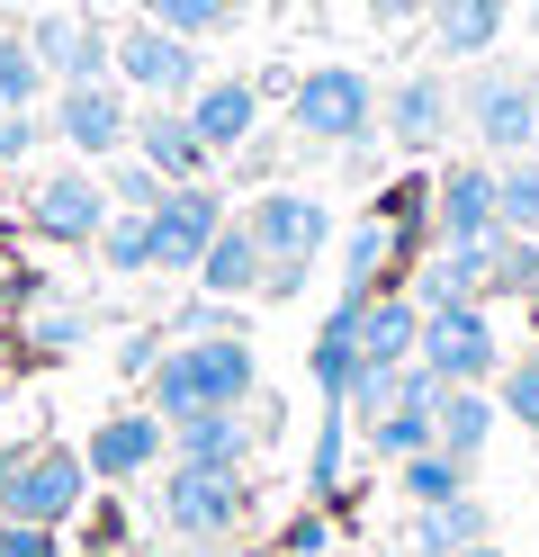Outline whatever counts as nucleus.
Returning <instances> with one entry per match:
<instances>
[{
    "mask_svg": "<svg viewBox=\"0 0 539 557\" xmlns=\"http://www.w3.org/2000/svg\"><path fill=\"white\" fill-rule=\"evenodd\" d=\"M261 387V360H252L243 333H198V342H162V360L144 369V405L162 423H189V413H234Z\"/></svg>",
    "mask_w": 539,
    "mask_h": 557,
    "instance_id": "obj_1",
    "label": "nucleus"
},
{
    "mask_svg": "<svg viewBox=\"0 0 539 557\" xmlns=\"http://www.w3.org/2000/svg\"><path fill=\"white\" fill-rule=\"evenodd\" d=\"M287 135L323 145V153H359L378 135V82L359 63H315V73H297V90H287Z\"/></svg>",
    "mask_w": 539,
    "mask_h": 557,
    "instance_id": "obj_2",
    "label": "nucleus"
},
{
    "mask_svg": "<svg viewBox=\"0 0 539 557\" xmlns=\"http://www.w3.org/2000/svg\"><path fill=\"white\" fill-rule=\"evenodd\" d=\"M154 512H162V531H171L180 548L243 540V521H252V476H243V468H189V459H171Z\"/></svg>",
    "mask_w": 539,
    "mask_h": 557,
    "instance_id": "obj_3",
    "label": "nucleus"
},
{
    "mask_svg": "<svg viewBox=\"0 0 539 557\" xmlns=\"http://www.w3.org/2000/svg\"><path fill=\"white\" fill-rule=\"evenodd\" d=\"M108 82H118L135 109H180L207 73H198V46L189 37H171V27H154V18H135V27H108Z\"/></svg>",
    "mask_w": 539,
    "mask_h": 557,
    "instance_id": "obj_4",
    "label": "nucleus"
},
{
    "mask_svg": "<svg viewBox=\"0 0 539 557\" xmlns=\"http://www.w3.org/2000/svg\"><path fill=\"white\" fill-rule=\"evenodd\" d=\"M458 126L477 135L494 162L530 153L539 145V82L522 73V63H477V82L458 90Z\"/></svg>",
    "mask_w": 539,
    "mask_h": 557,
    "instance_id": "obj_5",
    "label": "nucleus"
},
{
    "mask_svg": "<svg viewBox=\"0 0 539 557\" xmlns=\"http://www.w3.org/2000/svg\"><path fill=\"white\" fill-rule=\"evenodd\" d=\"M414 360L441 377V387H486V377H503V333H494L486 306H422Z\"/></svg>",
    "mask_w": 539,
    "mask_h": 557,
    "instance_id": "obj_6",
    "label": "nucleus"
},
{
    "mask_svg": "<svg viewBox=\"0 0 539 557\" xmlns=\"http://www.w3.org/2000/svg\"><path fill=\"white\" fill-rule=\"evenodd\" d=\"M108 181H99V162H63V171H46V181L27 189V225L46 234V243H63V252H90V243L108 234Z\"/></svg>",
    "mask_w": 539,
    "mask_h": 557,
    "instance_id": "obj_7",
    "label": "nucleus"
},
{
    "mask_svg": "<svg viewBox=\"0 0 539 557\" xmlns=\"http://www.w3.org/2000/svg\"><path fill=\"white\" fill-rule=\"evenodd\" d=\"M46 126L72 145V162H118L135 145V99L118 82H63L46 99Z\"/></svg>",
    "mask_w": 539,
    "mask_h": 557,
    "instance_id": "obj_8",
    "label": "nucleus"
},
{
    "mask_svg": "<svg viewBox=\"0 0 539 557\" xmlns=\"http://www.w3.org/2000/svg\"><path fill=\"white\" fill-rule=\"evenodd\" d=\"M90 504V468L82 449H54V441H27V468L10 485V504H0V521H36V531H63L72 512Z\"/></svg>",
    "mask_w": 539,
    "mask_h": 557,
    "instance_id": "obj_9",
    "label": "nucleus"
},
{
    "mask_svg": "<svg viewBox=\"0 0 539 557\" xmlns=\"http://www.w3.org/2000/svg\"><path fill=\"white\" fill-rule=\"evenodd\" d=\"M243 234L261 243V261H323V243H333V207L315 189H261L243 207Z\"/></svg>",
    "mask_w": 539,
    "mask_h": 557,
    "instance_id": "obj_10",
    "label": "nucleus"
},
{
    "mask_svg": "<svg viewBox=\"0 0 539 557\" xmlns=\"http://www.w3.org/2000/svg\"><path fill=\"white\" fill-rule=\"evenodd\" d=\"M171 459V423L154 405H118V413H99L90 423V449H82V468L99 485H135V476H154Z\"/></svg>",
    "mask_w": 539,
    "mask_h": 557,
    "instance_id": "obj_11",
    "label": "nucleus"
},
{
    "mask_svg": "<svg viewBox=\"0 0 539 557\" xmlns=\"http://www.w3.org/2000/svg\"><path fill=\"white\" fill-rule=\"evenodd\" d=\"M144 225H154V270H198V252L225 234V198L216 181H171Z\"/></svg>",
    "mask_w": 539,
    "mask_h": 557,
    "instance_id": "obj_12",
    "label": "nucleus"
},
{
    "mask_svg": "<svg viewBox=\"0 0 539 557\" xmlns=\"http://www.w3.org/2000/svg\"><path fill=\"white\" fill-rule=\"evenodd\" d=\"M378 126H387L395 153H441L450 126H458V90L441 73H405V82L378 99Z\"/></svg>",
    "mask_w": 539,
    "mask_h": 557,
    "instance_id": "obj_13",
    "label": "nucleus"
},
{
    "mask_svg": "<svg viewBox=\"0 0 539 557\" xmlns=\"http://www.w3.org/2000/svg\"><path fill=\"white\" fill-rule=\"evenodd\" d=\"M27 54H36V73H46L54 90L63 82H108V27L99 18H72V10L27 18Z\"/></svg>",
    "mask_w": 539,
    "mask_h": 557,
    "instance_id": "obj_14",
    "label": "nucleus"
},
{
    "mask_svg": "<svg viewBox=\"0 0 539 557\" xmlns=\"http://www.w3.org/2000/svg\"><path fill=\"white\" fill-rule=\"evenodd\" d=\"M494 162H450L431 181V243H494Z\"/></svg>",
    "mask_w": 539,
    "mask_h": 557,
    "instance_id": "obj_15",
    "label": "nucleus"
},
{
    "mask_svg": "<svg viewBox=\"0 0 539 557\" xmlns=\"http://www.w3.org/2000/svg\"><path fill=\"white\" fill-rule=\"evenodd\" d=\"M189 126H198V145L225 162V153H243L252 135H261V82H243V73H216V82H198L189 99Z\"/></svg>",
    "mask_w": 539,
    "mask_h": 557,
    "instance_id": "obj_16",
    "label": "nucleus"
},
{
    "mask_svg": "<svg viewBox=\"0 0 539 557\" xmlns=\"http://www.w3.org/2000/svg\"><path fill=\"white\" fill-rule=\"evenodd\" d=\"M359 306H369V297H342L333 315L315 324V342H306V387L323 405H351V387L369 377V360H359Z\"/></svg>",
    "mask_w": 539,
    "mask_h": 557,
    "instance_id": "obj_17",
    "label": "nucleus"
},
{
    "mask_svg": "<svg viewBox=\"0 0 539 557\" xmlns=\"http://www.w3.org/2000/svg\"><path fill=\"white\" fill-rule=\"evenodd\" d=\"M126 153L154 162L162 181H207V171H216V153L198 145L189 109H162V99H154V109H135V145H126Z\"/></svg>",
    "mask_w": 539,
    "mask_h": 557,
    "instance_id": "obj_18",
    "label": "nucleus"
},
{
    "mask_svg": "<svg viewBox=\"0 0 539 557\" xmlns=\"http://www.w3.org/2000/svg\"><path fill=\"white\" fill-rule=\"evenodd\" d=\"M503 27H513V0H431V46H441V63H494Z\"/></svg>",
    "mask_w": 539,
    "mask_h": 557,
    "instance_id": "obj_19",
    "label": "nucleus"
},
{
    "mask_svg": "<svg viewBox=\"0 0 539 557\" xmlns=\"http://www.w3.org/2000/svg\"><path fill=\"white\" fill-rule=\"evenodd\" d=\"M261 270H270V261H261V243L243 234V216H225V234H216L207 252H198V270H189V278H198V297L243 306V297H261Z\"/></svg>",
    "mask_w": 539,
    "mask_h": 557,
    "instance_id": "obj_20",
    "label": "nucleus"
},
{
    "mask_svg": "<svg viewBox=\"0 0 539 557\" xmlns=\"http://www.w3.org/2000/svg\"><path fill=\"white\" fill-rule=\"evenodd\" d=\"M494 423H503V405L486 387H441V396H431V449H450V459H467V468L486 459Z\"/></svg>",
    "mask_w": 539,
    "mask_h": 557,
    "instance_id": "obj_21",
    "label": "nucleus"
},
{
    "mask_svg": "<svg viewBox=\"0 0 539 557\" xmlns=\"http://www.w3.org/2000/svg\"><path fill=\"white\" fill-rule=\"evenodd\" d=\"M414 342H422V306L405 288H378L369 306H359V360L369 369H405Z\"/></svg>",
    "mask_w": 539,
    "mask_h": 557,
    "instance_id": "obj_22",
    "label": "nucleus"
},
{
    "mask_svg": "<svg viewBox=\"0 0 539 557\" xmlns=\"http://www.w3.org/2000/svg\"><path fill=\"white\" fill-rule=\"evenodd\" d=\"M333 243H342V297H378V288H387V270H395V261L414 252V243L395 234L387 216L351 225V234H333Z\"/></svg>",
    "mask_w": 539,
    "mask_h": 557,
    "instance_id": "obj_23",
    "label": "nucleus"
},
{
    "mask_svg": "<svg viewBox=\"0 0 539 557\" xmlns=\"http://www.w3.org/2000/svg\"><path fill=\"white\" fill-rule=\"evenodd\" d=\"M171 459H189V468H243L252 459L243 405L234 413H189V423H171Z\"/></svg>",
    "mask_w": 539,
    "mask_h": 557,
    "instance_id": "obj_24",
    "label": "nucleus"
},
{
    "mask_svg": "<svg viewBox=\"0 0 539 557\" xmlns=\"http://www.w3.org/2000/svg\"><path fill=\"white\" fill-rule=\"evenodd\" d=\"M486 531H494V521H486V504H477V495L431 504V512H414V557H458V548H477Z\"/></svg>",
    "mask_w": 539,
    "mask_h": 557,
    "instance_id": "obj_25",
    "label": "nucleus"
},
{
    "mask_svg": "<svg viewBox=\"0 0 539 557\" xmlns=\"http://www.w3.org/2000/svg\"><path fill=\"white\" fill-rule=\"evenodd\" d=\"M395 485H405V504H414V512L458 504V495H467V459H450V449H422V459L395 468Z\"/></svg>",
    "mask_w": 539,
    "mask_h": 557,
    "instance_id": "obj_26",
    "label": "nucleus"
},
{
    "mask_svg": "<svg viewBox=\"0 0 539 557\" xmlns=\"http://www.w3.org/2000/svg\"><path fill=\"white\" fill-rule=\"evenodd\" d=\"M494 216H503V234H539V162L530 153L494 162Z\"/></svg>",
    "mask_w": 539,
    "mask_h": 557,
    "instance_id": "obj_27",
    "label": "nucleus"
},
{
    "mask_svg": "<svg viewBox=\"0 0 539 557\" xmlns=\"http://www.w3.org/2000/svg\"><path fill=\"white\" fill-rule=\"evenodd\" d=\"M144 18L198 46V37H225V27L243 18V0H144Z\"/></svg>",
    "mask_w": 539,
    "mask_h": 557,
    "instance_id": "obj_28",
    "label": "nucleus"
},
{
    "mask_svg": "<svg viewBox=\"0 0 539 557\" xmlns=\"http://www.w3.org/2000/svg\"><path fill=\"white\" fill-rule=\"evenodd\" d=\"M36 99H54V82L36 73V54L10 18H0V109H36Z\"/></svg>",
    "mask_w": 539,
    "mask_h": 557,
    "instance_id": "obj_29",
    "label": "nucleus"
},
{
    "mask_svg": "<svg viewBox=\"0 0 539 557\" xmlns=\"http://www.w3.org/2000/svg\"><path fill=\"white\" fill-rule=\"evenodd\" d=\"M99 181H108V207H118V216H154L162 207V171L154 162H135V153H118V162H99Z\"/></svg>",
    "mask_w": 539,
    "mask_h": 557,
    "instance_id": "obj_30",
    "label": "nucleus"
},
{
    "mask_svg": "<svg viewBox=\"0 0 539 557\" xmlns=\"http://www.w3.org/2000/svg\"><path fill=\"white\" fill-rule=\"evenodd\" d=\"M90 252H99V270L144 278V270H154V225H144V216H108V234L90 243Z\"/></svg>",
    "mask_w": 539,
    "mask_h": 557,
    "instance_id": "obj_31",
    "label": "nucleus"
},
{
    "mask_svg": "<svg viewBox=\"0 0 539 557\" xmlns=\"http://www.w3.org/2000/svg\"><path fill=\"white\" fill-rule=\"evenodd\" d=\"M494 297L539 306V234H494Z\"/></svg>",
    "mask_w": 539,
    "mask_h": 557,
    "instance_id": "obj_32",
    "label": "nucleus"
},
{
    "mask_svg": "<svg viewBox=\"0 0 539 557\" xmlns=\"http://www.w3.org/2000/svg\"><path fill=\"white\" fill-rule=\"evenodd\" d=\"M342 441H351V413L323 405V432H315V459H306V495H315V504L342 495Z\"/></svg>",
    "mask_w": 539,
    "mask_h": 557,
    "instance_id": "obj_33",
    "label": "nucleus"
},
{
    "mask_svg": "<svg viewBox=\"0 0 539 557\" xmlns=\"http://www.w3.org/2000/svg\"><path fill=\"white\" fill-rule=\"evenodd\" d=\"M494 405L513 413L522 432H539V351H530V360H503V387H494Z\"/></svg>",
    "mask_w": 539,
    "mask_h": 557,
    "instance_id": "obj_34",
    "label": "nucleus"
},
{
    "mask_svg": "<svg viewBox=\"0 0 539 557\" xmlns=\"http://www.w3.org/2000/svg\"><path fill=\"white\" fill-rule=\"evenodd\" d=\"M19 333H27V351H82V342H90V324L72 315V306H36Z\"/></svg>",
    "mask_w": 539,
    "mask_h": 557,
    "instance_id": "obj_35",
    "label": "nucleus"
},
{
    "mask_svg": "<svg viewBox=\"0 0 539 557\" xmlns=\"http://www.w3.org/2000/svg\"><path fill=\"white\" fill-rule=\"evenodd\" d=\"M46 135H54L46 109H0V171H19L36 145H46Z\"/></svg>",
    "mask_w": 539,
    "mask_h": 557,
    "instance_id": "obj_36",
    "label": "nucleus"
},
{
    "mask_svg": "<svg viewBox=\"0 0 539 557\" xmlns=\"http://www.w3.org/2000/svg\"><path fill=\"white\" fill-rule=\"evenodd\" d=\"M198 333H243V315H234V306H216V297H189L171 315V342H198Z\"/></svg>",
    "mask_w": 539,
    "mask_h": 557,
    "instance_id": "obj_37",
    "label": "nucleus"
},
{
    "mask_svg": "<svg viewBox=\"0 0 539 557\" xmlns=\"http://www.w3.org/2000/svg\"><path fill=\"white\" fill-rule=\"evenodd\" d=\"M279 548H287V557H333V521H323V504L287 521V531H279Z\"/></svg>",
    "mask_w": 539,
    "mask_h": 557,
    "instance_id": "obj_38",
    "label": "nucleus"
},
{
    "mask_svg": "<svg viewBox=\"0 0 539 557\" xmlns=\"http://www.w3.org/2000/svg\"><path fill=\"white\" fill-rule=\"evenodd\" d=\"M0 557H63V531H36V521H0Z\"/></svg>",
    "mask_w": 539,
    "mask_h": 557,
    "instance_id": "obj_39",
    "label": "nucleus"
},
{
    "mask_svg": "<svg viewBox=\"0 0 539 557\" xmlns=\"http://www.w3.org/2000/svg\"><path fill=\"white\" fill-rule=\"evenodd\" d=\"M306 270H315V261H270V270H261V297H270V306H287V297L306 288Z\"/></svg>",
    "mask_w": 539,
    "mask_h": 557,
    "instance_id": "obj_40",
    "label": "nucleus"
},
{
    "mask_svg": "<svg viewBox=\"0 0 539 557\" xmlns=\"http://www.w3.org/2000/svg\"><path fill=\"white\" fill-rule=\"evenodd\" d=\"M359 10H369L378 27H422V18H431V0H359Z\"/></svg>",
    "mask_w": 539,
    "mask_h": 557,
    "instance_id": "obj_41",
    "label": "nucleus"
},
{
    "mask_svg": "<svg viewBox=\"0 0 539 557\" xmlns=\"http://www.w3.org/2000/svg\"><path fill=\"white\" fill-rule=\"evenodd\" d=\"M19 468H27V449H19V441H0V504H10V485H19Z\"/></svg>",
    "mask_w": 539,
    "mask_h": 557,
    "instance_id": "obj_42",
    "label": "nucleus"
},
{
    "mask_svg": "<svg viewBox=\"0 0 539 557\" xmlns=\"http://www.w3.org/2000/svg\"><path fill=\"white\" fill-rule=\"evenodd\" d=\"M171 557H243L234 540H216V548H171Z\"/></svg>",
    "mask_w": 539,
    "mask_h": 557,
    "instance_id": "obj_43",
    "label": "nucleus"
},
{
    "mask_svg": "<svg viewBox=\"0 0 539 557\" xmlns=\"http://www.w3.org/2000/svg\"><path fill=\"white\" fill-rule=\"evenodd\" d=\"M342 557H405V548H342Z\"/></svg>",
    "mask_w": 539,
    "mask_h": 557,
    "instance_id": "obj_44",
    "label": "nucleus"
},
{
    "mask_svg": "<svg viewBox=\"0 0 539 557\" xmlns=\"http://www.w3.org/2000/svg\"><path fill=\"white\" fill-rule=\"evenodd\" d=\"M458 557H503V548H494V540H477V548H458Z\"/></svg>",
    "mask_w": 539,
    "mask_h": 557,
    "instance_id": "obj_45",
    "label": "nucleus"
},
{
    "mask_svg": "<svg viewBox=\"0 0 539 557\" xmlns=\"http://www.w3.org/2000/svg\"><path fill=\"white\" fill-rule=\"evenodd\" d=\"M522 27H530V37H539V0H530V10H522Z\"/></svg>",
    "mask_w": 539,
    "mask_h": 557,
    "instance_id": "obj_46",
    "label": "nucleus"
}]
</instances>
